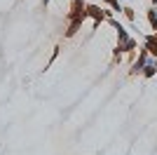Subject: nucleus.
I'll return each mask as SVG.
<instances>
[{
    "mask_svg": "<svg viewBox=\"0 0 157 155\" xmlns=\"http://www.w3.org/2000/svg\"><path fill=\"white\" fill-rule=\"evenodd\" d=\"M148 57H150V52L145 50V45H143V47H138V59L131 64V71H129L131 75H138V73L143 71V66H145V61H148Z\"/></svg>",
    "mask_w": 157,
    "mask_h": 155,
    "instance_id": "2",
    "label": "nucleus"
},
{
    "mask_svg": "<svg viewBox=\"0 0 157 155\" xmlns=\"http://www.w3.org/2000/svg\"><path fill=\"white\" fill-rule=\"evenodd\" d=\"M103 2H105L108 7H110L113 12H122V10H124V7L120 5V0H103Z\"/></svg>",
    "mask_w": 157,
    "mask_h": 155,
    "instance_id": "6",
    "label": "nucleus"
},
{
    "mask_svg": "<svg viewBox=\"0 0 157 155\" xmlns=\"http://www.w3.org/2000/svg\"><path fill=\"white\" fill-rule=\"evenodd\" d=\"M141 75H143V78H148V80L157 75V59H155V57H148V61H145L143 71H141Z\"/></svg>",
    "mask_w": 157,
    "mask_h": 155,
    "instance_id": "3",
    "label": "nucleus"
},
{
    "mask_svg": "<svg viewBox=\"0 0 157 155\" xmlns=\"http://www.w3.org/2000/svg\"><path fill=\"white\" fill-rule=\"evenodd\" d=\"M150 2H152V7H155V5H157V0H150Z\"/></svg>",
    "mask_w": 157,
    "mask_h": 155,
    "instance_id": "8",
    "label": "nucleus"
},
{
    "mask_svg": "<svg viewBox=\"0 0 157 155\" xmlns=\"http://www.w3.org/2000/svg\"><path fill=\"white\" fill-rule=\"evenodd\" d=\"M87 17L94 21V28H98V24H103V21L113 19V10H103V7L98 5H87Z\"/></svg>",
    "mask_w": 157,
    "mask_h": 155,
    "instance_id": "1",
    "label": "nucleus"
},
{
    "mask_svg": "<svg viewBox=\"0 0 157 155\" xmlns=\"http://www.w3.org/2000/svg\"><path fill=\"white\" fill-rule=\"evenodd\" d=\"M143 45H145V50L150 52V57L157 59V38H155V33H152V35H145V38H143Z\"/></svg>",
    "mask_w": 157,
    "mask_h": 155,
    "instance_id": "4",
    "label": "nucleus"
},
{
    "mask_svg": "<svg viewBox=\"0 0 157 155\" xmlns=\"http://www.w3.org/2000/svg\"><path fill=\"white\" fill-rule=\"evenodd\" d=\"M155 38H157V28H155Z\"/></svg>",
    "mask_w": 157,
    "mask_h": 155,
    "instance_id": "9",
    "label": "nucleus"
},
{
    "mask_svg": "<svg viewBox=\"0 0 157 155\" xmlns=\"http://www.w3.org/2000/svg\"><path fill=\"white\" fill-rule=\"evenodd\" d=\"M122 14H124V17H127L129 21H136V12H134L131 7H124V10H122Z\"/></svg>",
    "mask_w": 157,
    "mask_h": 155,
    "instance_id": "7",
    "label": "nucleus"
},
{
    "mask_svg": "<svg viewBox=\"0 0 157 155\" xmlns=\"http://www.w3.org/2000/svg\"><path fill=\"white\" fill-rule=\"evenodd\" d=\"M148 24L152 26V31L157 28V10H155V7H150V10H148Z\"/></svg>",
    "mask_w": 157,
    "mask_h": 155,
    "instance_id": "5",
    "label": "nucleus"
}]
</instances>
